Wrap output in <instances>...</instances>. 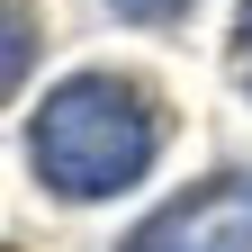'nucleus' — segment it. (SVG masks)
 <instances>
[{"label":"nucleus","mask_w":252,"mask_h":252,"mask_svg":"<svg viewBox=\"0 0 252 252\" xmlns=\"http://www.w3.org/2000/svg\"><path fill=\"white\" fill-rule=\"evenodd\" d=\"M234 81L252 90V0H243V18H234Z\"/></svg>","instance_id":"4"},{"label":"nucleus","mask_w":252,"mask_h":252,"mask_svg":"<svg viewBox=\"0 0 252 252\" xmlns=\"http://www.w3.org/2000/svg\"><path fill=\"white\" fill-rule=\"evenodd\" d=\"M162 153V108L144 81L117 72H72L27 126V162L54 198H117L135 189Z\"/></svg>","instance_id":"1"},{"label":"nucleus","mask_w":252,"mask_h":252,"mask_svg":"<svg viewBox=\"0 0 252 252\" xmlns=\"http://www.w3.org/2000/svg\"><path fill=\"white\" fill-rule=\"evenodd\" d=\"M117 18H135V27H171V18H189V0H108Z\"/></svg>","instance_id":"3"},{"label":"nucleus","mask_w":252,"mask_h":252,"mask_svg":"<svg viewBox=\"0 0 252 252\" xmlns=\"http://www.w3.org/2000/svg\"><path fill=\"white\" fill-rule=\"evenodd\" d=\"M126 252H252V171H225L171 198L162 216H144L126 234Z\"/></svg>","instance_id":"2"},{"label":"nucleus","mask_w":252,"mask_h":252,"mask_svg":"<svg viewBox=\"0 0 252 252\" xmlns=\"http://www.w3.org/2000/svg\"><path fill=\"white\" fill-rule=\"evenodd\" d=\"M27 72V9H9V81Z\"/></svg>","instance_id":"5"}]
</instances>
